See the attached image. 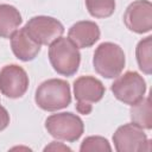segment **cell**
Wrapping results in <instances>:
<instances>
[{
  "label": "cell",
  "instance_id": "e0dca14e",
  "mask_svg": "<svg viewBox=\"0 0 152 152\" xmlns=\"http://www.w3.org/2000/svg\"><path fill=\"white\" fill-rule=\"evenodd\" d=\"M112 147L107 139L102 137H88L86 138L80 147L81 152H94V151H110Z\"/></svg>",
  "mask_w": 152,
  "mask_h": 152
},
{
  "label": "cell",
  "instance_id": "4fadbf2b",
  "mask_svg": "<svg viewBox=\"0 0 152 152\" xmlns=\"http://www.w3.org/2000/svg\"><path fill=\"white\" fill-rule=\"evenodd\" d=\"M21 24L19 11L11 5H0V37L10 38Z\"/></svg>",
  "mask_w": 152,
  "mask_h": 152
},
{
  "label": "cell",
  "instance_id": "2e32d148",
  "mask_svg": "<svg viewBox=\"0 0 152 152\" xmlns=\"http://www.w3.org/2000/svg\"><path fill=\"white\" fill-rule=\"evenodd\" d=\"M90 15L95 18H108L115 11V0H86Z\"/></svg>",
  "mask_w": 152,
  "mask_h": 152
},
{
  "label": "cell",
  "instance_id": "277c9868",
  "mask_svg": "<svg viewBox=\"0 0 152 152\" xmlns=\"http://www.w3.org/2000/svg\"><path fill=\"white\" fill-rule=\"evenodd\" d=\"M45 128L56 139L76 141L83 133L84 126L80 116L72 113L52 114L45 120Z\"/></svg>",
  "mask_w": 152,
  "mask_h": 152
},
{
  "label": "cell",
  "instance_id": "52a82bcc",
  "mask_svg": "<svg viewBox=\"0 0 152 152\" xmlns=\"http://www.w3.org/2000/svg\"><path fill=\"white\" fill-rule=\"evenodd\" d=\"M27 34L39 45H48L58 39L63 32L64 27L61 21L55 18L46 15H38L31 18L24 26Z\"/></svg>",
  "mask_w": 152,
  "mask_h": 152
},
{
  "label": "cell",
  "instance_id": "ba28073f",
  "mask_svg": "<svg viewBox=\"0 0 152 152\" xmlns=\"http://www.w3.org/2000/svg\"><path fill=\"white\" fill-rule=\"evenodd\" d=\"M113 141L115 150L119 152L148 151L151 148L150 140L142 128L133 122L120 126L113 135Z\"/></svg>",
  "mask_w": 152,
  "mask_h": 152
},
{
  "label": "cell",
  "instance_id": "9a60e30c",
  "mask_svg": "<svg viewBox=\"0 0 152 152\" xmlns=\"http://www.w3.org/2000/svg\"><path fill=\"white\" fill-rule=\"evenodd\" d=\"M152 37L148 36L144 39H141L135 49V55H137V61H138V65L139 69L145 72L146 75H150L152 71V53H151V49H152V44H151V39Z\"/></svg>",
  "mask_w": 152,
  "mask_h": 152
},
{
  "label": "cell",
  "instance_id": "5bb4252c",
  "mask_svg": "<svg viewBox=\"0 0 152 152\" xmlns=\"http://www.w3.org/2000/svg\"><path fill=\"white\" fill-rule=\"evenodd\" d=\"M131 119L132 122L141 128L151 129L152 118H151V103L148 97H142L134 104H131Z\"/></svg>",
  "mask_w": 152,
  "mask_h": 152
},
{
  "label": "cell",
  "instance_id": "9c48e42d",
  "mask_svg": "<svg viewBox=\"0 0 152 152\" xmlns=\"http://www.w3.org/2000/svg\"><path fill=\"white\" fill-rule=\"evenodd\" d=\"M28 88V76L26 71L17 65L10 64L5 65L0 70V91L10 97L18 99L21 97Z\"/></svg>",
  "mask_w": 152,
  "mask_h": 152
},
{
  "label": "cell",
  "instance_id": "6da1fadb",
  "mask_svg": "<svg viewBox=\"0 0 152 152\" xmlns=\"http://www.w3.org/2000/svg\"><path fill=\"white\" fill-rule=\"evenodd\" d=\"M34 101L39 108L48 112H55L68 107L71 102L69 83L59 78L44 81L36 90Z\"/></svg>",
  "mask_w": 152,
  "mask_h": 152
},
{
  "label": "cell",
  "instance_id": "8992f818",
  "mask_svg": "<svg viewBox=\"0 0 152 152\" xmlns=\"http://www.w3.org/2000/svg\"><path fill=\"white\" fill-rule=\"evenodd\" d=\"M110 89L119 101L126 104H134L144 97L146 82L138 72L127 71L113 82Z\"/></svg>",
  "mask_w": 152,
  "mask_h": 152
},
{
  "label": "cell",
  "instance_id": "ac0fdd59",
  "mask_svg": "<svg viewBox=\"0 0 152 152\" xmlns=\"http://www.w3.org/2000/svg\"><path fill=\"white\" fill-rule=\"evenodd\" d=\"M10 124V114L6 110V108H4L0 104V131L5 129Z\"/></svg>",
  "mask_w": 152,
  "mask_h": 152
},
{
  "label": "cell",
  "instance_id": "30bf717a",
  "mask_svg": "<svg viewBox=\"0 0 152 152\" xmlns=\"http://www.w3.org/2000/svg\"><path fill=\"white\" fill-rule=\"evenodd\" d=\"M124 21L128 30L135 33H146L152 28V5L148 0H135L124 14Z\"/></svg>",
  "mask_w": 152,
  "mask_h": 152
},
{
  "label": "cell",
  "instance_id": "5b68a950",
  "mask_svg": "<svg viewBox=\"0 0 152 152\" xmlns=\"http://www.w3.org/2000/svg\"><path fill=\"white\" fill-rule=\"evenodd\" d=\"M74 94L77 101L76 110L87 115L93 110V103L103 97L104 87L100 80L93 76H81L74 82Z\"/></svg>",
  "mask_w": 152,
  "mask_h": 152
},
{
  "label": "cell",
  "instance_id": "8fae6325",
  "mask_svg": "<svg viewBox=\"0 0 152 152\" xmlns=\"http://www.w3.org/2000/svg\"><path fill=\"white\" fill-rule=\"evenodd\" d=\"M68 38L81 49L94 45L100 38V28L97 24L89 20H83L74 24L68 32Z\"/></svg>",
  "mask_w": 152,
  "mask_h": 152
},
{
  "label": "cell",
  "instance_id": "3957f363",
  "mask_svg": "<svg viewBox=\"0 0 152 152\" xmlns=\"http://www.w3.org/2000/svg\"><path fill=\"white\" fill-rule=\"evenodd\" d=\"M125 62L122 49L110 42L101 43L96 48L93 57L95 71L106 78L118 77L125 68Z\"/></svg>",
  "mask_w": 152,
  "mask_h": 152
},
{
  "label": "cell",
  "instance_id": "7c38bea8",
  "mask_svg": "<svg viewBox=\"0 0 152 152\" xmlns=\"http://www.w3.org/2000/svg\"><path fill=\"white\" fill-rule=\"evenodd\" d=\"M11 48L15 57L24 62L34 59L40 51V45L27 34L24 27L11 36Z\"/></svg>",
  "mask_w": 152,
  "mask_h": 152
},
{
  "label": "cell",
  "instance_id": "7a4b0ae2",
  "mask_svg": "<svg viewBox=\"0 0 152 152\" xmlns=\"http://www.w3.org/2000/svg\"><path fill=\"white\" fill-rule=\"evenodd\" d=\"M49 59L55 71L63 76H72L78 70L81 55L69 38L59 37L50 44Z\"/></svg>",
  "mask_w": 152,
  "mask_h": 152
},
{
  "label": "cell",
  "instance_id": "d6986e66",
  "mask_svg": "<svg viewBox=\"0 0 152 152\" xmlns=\"http://www.w3.org/2000/svg\"><path fill=\"white\" fill-rule=\"evenodd\" d=\"M44 151H71L68 146L63 145L62 142H57V141H52L49 146H46L44 148Z\"/></svg>",
  "mask_w": 152,
  "mask_h": 152
}]
</instances>
